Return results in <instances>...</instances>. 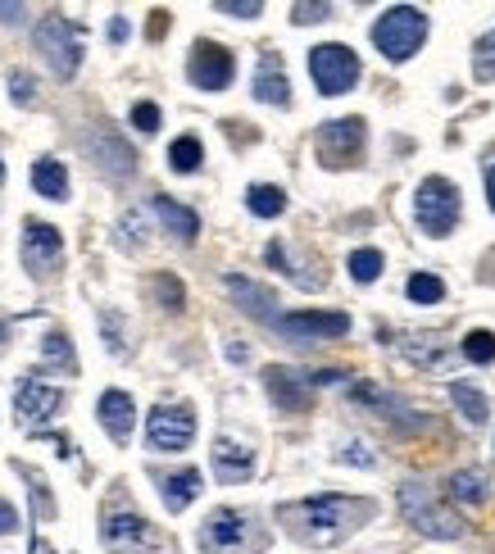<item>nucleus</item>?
<instances>
[{
  "instance_id": "1",
  "label": "nucleus",
  "mask_w": 495,
  "mask_h": 554,
  "mask_svg": "<svg viewBox=\"0 0 495 554\" xmlns=\"http://www.w3.org/2000/svg\"><path fill=\"white\" fill-rule=\"evenodd\" d=\"M373 514L368 500L355 495H318V500H300V505H282L278 518L287 523V532L305 545H332L341 536H350L359 527V518Z\"/></svg>"
},
{
  "instance_id": "2",
  "label": "nucleus",
  "mask_w": 495,
  "mask_h": 554,
  "mask_svg": "<svg viewBox=\"0 0 495 554\" xmlns=\"http://www.w3.org/2000/svg\"><path fill=\"white\" fill-rule=\"evenodd\" d=\"M264 550V532L246 509H214L200 527V554H255Z\"/></svg>"
},
{
  "instance_id": "3",
  "label": "nucleus",
  "mask_w": 495,
  "mask_h": 554,
  "mask_svg": "<svg viewBox=\"0 0 495 554\" xmlns=\"http://www.w3.org/2000/svg\"><path fill=\"white\" fill-rule=\"evenodd\" d=\"M423 41H427V14L414 10V5H396V10H387L373 23V46L391 64L414 60L418 50H423Z\"/></svg>"
},
{
  "instance_id": "4",
  "label": "nucleus",
  "mask_w": 495,
  "mask_h": 554,
  "mask_svg": "<svg viewBox=\"0 0 495 554\" xmlns=\"http://www.w3.org/2000/svg\"><path fill=\"white\" fill-rule=\"evenodd\" d=\"M400 509H405V518L423 536H436V541H455V536H464V523H459V518L432 495V486L418 482V477H409V482L400 486Z\"/></svg>"
},
{
  "instance_id": "5",
  "label": "nucleus",
  "mask_w": 495,
  "mask_h": 554,
  "mask_svg": "<svg viewBox=\"0 0 495 554\" xmlns=\"http://www.w3.org/2000/svg\"><path fill=\"white\" fill-rule=\"evenodd\" d=\"M459 214H464V200H459V187L450 178H427L423 187H418L414 218H418V228H423L427 237H450L455 223H459Z\"/></svg>"
},
{
  "instance_id": "6",
  "label": "nucleus",
  "mask_w": 495,
  "mask_h": 554,
  "mask_svg": "<svg viewBox=\"0 0 495 554\" xmlns=\"http://www.w3.org/2000/svg\"><path fill=\"white\" fill-rule=\"evenodd\" d=\"M37 50L46 55V64L60 78H73L82 64V32L73 28L64 14H46V19L37 23Z\"/></svg>"
},
{
  "instance_id": "7",
  "label": "nucleus",
  "mask_w": 495,
  "mask_h": 554,
  "mask_svg": "<svg viewBox=\"0 0 495 554\" xmlns=\"http://www.w3.org/2000/svg\"><path fill=\"white\" fill-rule=\"evenodd\" d=\"M309 73H314L323 96H341L359 82V55L341 41H323V46L309 50Z\"/></svg>"
},
{
  "instance_id": "8",
  "label": "nucleus",
  "mask_w": 495,
  "mask_h": 554,
  "mask_svg": "<svg viewBox=\"0 0 495 554\" xmlns=\"http://www.w3.org/2000/svg\"><path fill=\"white\" fill-rule=\"evenodd\" d=\"M191 436H196V414H191L187 405H159V409H150V423H146L150 450L178 455V450H187Z\"/></svg>"
},
{
  "instance_id": "9",
  "label": "nucleus",
  "mask_w": 495,
  "mask_h": 554,
  "mask_svg": "<svg viewBox=\"0 0 495 554\" xmlns=\"http://www.w3.org/2000/svg\"><path fill=\"white\" fill-rule=\"evenodd\" d=\"M364 119H327L318 128V155H323L327 169H341V164H355L359 150H364Z\"/></svg>"
},
{
  "instance_id": "10",
  "label": "nucleus",
  "mask_w": 495,
  "mask_h": 554,
  "mask_svg": "<svg viewBox=\"0 0 495 554\" xmlns=\"http://www.w3.org/2000/svg\"><path fill=\"white\" fill-rule=\"evenodd\" d=\"M187 73L200 91H223L237 73V60H232L228 46H218V41H196L191 46V60H187Z\"/></svg>"
},
{
  "instance_id": "11",
  "label": "nucleus",
  "mask_w": 495,
  "mask_h": 554,
  "mask_svg": "<svg viewBox=\"0 0 495 554\" xmlns=\"http://www.w3.org/2000/svg\"><path fill=\"white\" fill-rule=\"evenodd\" d=\"M282 337L291 341H337L350 332V318L346 314H318V309H300V314H278L273 318Z\"/></svg>"
},
{
  "instance_id": "12",
  "label": "nucleus",
  "mask_w": 495,
  "mask_h": 554,
  "mask_svg": "<svg viewBox=\"0 0 495 554\" xmlns=\"http://www.w3.org/2000/svg\"><path fill=\"white\" fill-rule=\"evenodd\" d=\"M23 264H28L32 277L60 273V264H64L60 228H50V223H28V228H23Z\"/></svg>"
},
{
  "instance_id": "13",
  "label": "nucleus",
  "mask_w": 495,
  "mask_h": 554,
  "mask_svg": "<svg viewBox=\"0 0 495 554\" xmlns=\"http://www.w3.org/2000/svg\"><path fill=\"white\" fill-rule=\"evenodd\" d=\"M87 155L96 159V169L105 173V178H114V182L132 178V169H137V155H132V146L114 128H91L87 132Z\"/></svg>"
},
{
  "instance_id": "14",
  "label": "nucleus",
  "mask_w": 495,
  "mask_h": 554,
  "mask_svg": "<svg viewBox=\"0 0 495 554\" xmlns=\"http://www.w3.org/2000/svg\"><path fill=\"white\" fill-rule=\"evenodd\" d=\"M100 541L114 554H141V550H155L159 532L141 514H109L105 527H100Z\"/></svg>"
},
{
  "instance_id": "15",
  "label": "nucleus",
  "mask_w": 495,
  "mask_h": 554,
  "mask_svg": "<svg viewBox=\"0 0 495 554\" xmlns=\"http://www.w3.org/2000/svg\"><path fill=\"white\" fill-rule=\"evenodd\" d=\"M14 409H19L23 423H46L64 409V391L46 386L41 377H23L19 382V396H14Z\"/></svg>"
},
{
  "instance_id": "16",
  "label": "nucleus",
  "mask_w": 495,
  "mask_h": 554,
  "mask_svg": "<svg viewBox=\"0 0 495 554\" xmlns=\"http://www.w3.org/2000/svg\"><path fill=\"white\" fill-rule=\"evenodd\" d=\"M223 287H228V296L237 300L241 309H246L250 318H259V323H273L278 318V296L268 287H259V282H250V277H223Z\"/></svg>"
},
{
  "instance_id": "17",
  "label": "nucleus",
  "mask_w": 495,
  "mask_h": 554,
  "mask_svg": "<svg viewBox=\"0 0 495 554\" xmlns=\"http://www.w3.org/2000/svg\"><path fill=\"white\" fill-rule=\"evenodd\" d=\"M264 386H268V396H273V405L287 409V414L309 409V382L300 373H291V368H268Z\"/></svg>"
},
{
  "instance_id": "18",
  "label": "nucleus",
  "mask_w": 495,
  "mask_h": 554,
  "mask_svg": "<svg viewBox=\"0 0 495 554\" xmlns=\"http://www.w3.org/2000/svg\"><path fill=\"white\" fill-rule=\"evenodd\" d=\"M214 473L218 482H246L250 473H255V450H246L241 441H232V436H218L214 441Z\"/></svg>"
},
{
  "instance_id": "19",
  "label": "nucleus",
  "mask_w": 495,
  "mask_h": 554,
  "mask_svg": "<svg viewBox=\"0 0 495 554\" xmlns=\"http://www.w3.org/2000/svg\"><path fill=\"white\" fill-rule=\"evenodd\" d=\"M255 100H264V105H287V100H291L287 69H282V55H278V50H264V55H259V69H255Z\"/></svg>"
},
{
  "instance_id": "20",
  "label": "nucleus",
  "mask_w": 495,
  "mask_h": 554,
  "mask_svg": "<svg viewBox=\"0 0 495 554\" xmlns=\"http://www.w3.org/2000/svg\"><path fill=\"white\" fill-rule=\"evenodd\" d=\"M132 418H137V409H132L128 391H105V396H100V427H105L119 446L132 436Z\"/></svg>"
},
{
  "instance_id": "21",
  "label": "nucleus",
  "mask_w": 495,
  "mask_h": 554,
  "mask_svg": "<svg viewBox=\"0 0 495 554\" xmlns=\"http://www.w3.org/2000/svg\"><path fill=\"white\" fill-rule=\"evenodd\" d=\"M150 209L159 214V223H164V232H173L178 241H191L200 232V218H196V209H187V205H178L173 196H155L150 200Z\"/></svg>"
},
{
  "instance_id": "22",
  "label": "nucleus",
  "mask_w": 495,
  "mask_h": 554,
  "mask_svg": "<svg viewBox=\"0 0 495 554\" xmlns=\"http://www.w3.org/2000/svg\"><path fill=\"white\" fill-rule=\"evenodd\" d=\"M159 495H164V505L178 514L187 509L191 500L200 495V468H178V473H164L159 477Z\"/></svg>"
},
{
  "instance_id": "23",
  "label": "nucleus",
  "mask_w": 495,
  "mask_h": 554,
  "mask_svg": "<svg viewBox=\"0 0 495 554\" xmlns=\"http://www.w3.org/2000/svg\"><path fill=\"white\" fill-rule=\"evenodd\" d=\"M32 187L46 200H69V169H64L60 159H37L32 164Z\"/></svg>"
},
{
  "instance_id": "24",
  "label": "nucleus",
  "mask_w": 495,
  "mask_h": 554,
  "mask_svg": "<svg viewBox=\"0 0 495 554\" xmlns=\"http://www.w3.org/2000/svg\"><path fill=\"white\" fill-rule=\"evenodd\" d=\"M450 341L436 337V332H418V337H405V359L418 368H441V359H446Z\"/></svg>"
},
{
  "instance_id": "25",
  "label": "nucleus",
  "mask_w": 495,
  "mask_h": 554,
  "mask_svg": "<svg viewBox=\"0 0 495 554\" xmlns=\"http://www.w3.org/2000/svg\"><path fill=\"white\" fill-rule=\"evenodd\" d=\"M450 400H455V409L468 418V423H486V418H491V405H486V396L477 391V386H468V382L450 386Z\"/></svg>"
},
{
  "instance_id": "26",
  "label": "nucleus",
  "mask_w": 495,
  "mask_h": 554,
  "mask_svg": "<svg viewBox=\"0 0 495 554\" xmlns=\"http://www.w3.org/2000/svg\"><path fill=\"white\" fill-rule=\"evenodd\" d=\"M200 159H205V146H200V137H178L169 146V164L173 173H196Z\"/></svg>"
},
{
  "instance_id": "27",
  "label": "nucleus",
  "mask_w": 495,
  "mask_h": 554,
  "mask_svg": "<svg viewBox=\"0 0 495 554\" xmlns=\"http://www.w3.org/2000/svg\"><path fill=\"white\" fill-rule=\"evenodd\" d=\"M450 495L464 500V505H482L486 500V477L477 473V468H464V473L450 477Z\"/></svg>"
},
{
  "instance_id": "28",
  "label": "nucleus",
  "mask_w": 495,
  "mask_h": 554,
  "mask_svg": "<svg viewBox=\"0 0 495 554\" xmlns=\"http://www.w3.org/2000/svg\"><path fill=\"white\" fill-rule=\"evenodd\" d=\"M246 205H250V214H259V218H278L282 209H287V196H282V187H250V196H246Z\"/></svg>"
},
{
  "instance_id": "29",
  "label": "nucleus",
  "mask_w": 495,
  "mask_h": 554,
  "mask_svg": "<svg viewBox=\"0 0 495 554\" xmlns=\"http://www.w3.org/2000/svg\"><path fill=\"white\" fill-rule=\"evenodd\" d=\"M405 291H409V300H414V305H436V300L446 296V282H441L436 273H414L405 282Z\"/></svg>"
},
{
  "instance_id": "30",
  "label": "nucleus",
  "mask_w": 495,
  "mask_h": 554,
  "mask_svg": "<svg viewBox=\"0 0 495 554\" xmlns=\"http://www.w3.org/2000/svg\"><path fill=\"white\" fill-rule=\"evenodd\" d=\"M464 359H473V364H495V332L473 327L464 337Z\"/></svg>"
},
{
  "instance_id": "31",
  "label": "nucleus",
  "mask_w": 495,
  "mask_h": 554,
  "mask_svg": "<svg viewBox=\"0 0 495 554\" xmlns=\"http://www.w3.org/2000/svg\"><path fill=\"white\" fill-rule=\"evenodd\" d=\"M382 250H355V255H350V277H355V282H377V277H382Z\"/></svg>"
},
{
  "instance_id": "32",
  "label": "nucleus",
  "mask_w": 495,
  "mask_h": 554,
  "mask_svg": "<svg viewBox=\"0 0 495 554\" xmlns=\"http://www.w3.org/2000/svg\"><path fill=\"white\" fill-rule=\"evenodd\" d=\"M41 355H46V364H60L64 373H73V368H78V359H73V346H69V337H64V332H50L46 346H41Z\"/></svg>"
},
{
  "instance_id": "33",
  "label": "nucleus",
  "mask_w": 495,
  "mask_h": 554,
  "mask_svg": "<svg viewBox=\"0 0 495 554\" xmlns=\"http://www.w3.org/2000/svg\"><path fill=\"white\" fill-rule=\"evenodd\" d=\"M473 73H477V78H482V82H491V78H495V28L486 32L482 41H477V60H473Z\"/></svg>"
},
{
  "instance_id": "34",
  "label": "nucleus",
  "mask_w": 495,
  "mask_h": 554,
  "mask_svg": "<svg viewBox=\"0 0 495 554\" xmlns=\"http://www.w3.org/2000/svg\"><path fill=\"white\" fill-rule=\"evenodd\" d=\"M150 291H155L159 300H164V309H182V282L178 277H155V282H150Z\"/></svg>"
},
{
  "instance_id": "35",
  "label": "nucleus",
  "mask_w": 495,
  "mask_h": 554,
  "mask_svg": "<svg viewBox=\"0 0 495 554\" xmlns=\"http://www.w3.org/2000/svg\"><path fill=\"white\" fill-rule=\"evenodd\" d=\"M218 14H232V19H255V14H264V5H259V0H218Z\"/></svg>"
},
{
  "instance_id": "36",
  "label": "nucleus",
  "mask_w": 495,
  "mask_h": 554,
  "mask_svg": "<svg viewBox=\"0 0 495 554\" xmlns=\"http://www.w3.org/2000/svg\"><path fill=\"white\" fill-rule=\"evenodd\" d=\"M10 96L19 100V105H32V100H37V82H32V73H14V78H10Z\"/></svg>"
},
{
  "instance_id": "37",
  "label": "nucleus",
  "mask_w": 495,
  "mask_h": 554,
  "mask_svg": "<svg viewBox=\"0 0 495 554\" xmlns=\"http://www.w3.org/2000/svg\"><path fill=\"white\" fill-rule=\"evenodd\" d=\"M327 14H332V5H291V23H323Z\"/></svg>"
},
{
  "instance_id": "38",
  "label": "nucleus",
  "mask_w": 495,
  "mask_h": 554,
  "mask_svg": "<svg viewBox=\"0 0 495 554\" xmlns=\"http://www.w3.org/2000/svg\"><path fill=\"white\" fill-rule=\"evenodd\" d=\"M132 128H141V132H155V128H159V105H150V100H141V105L132 109Z\"/></svg>"
},
{
  "instance_id": "39",
  "label": "nucleus",
  "mask_w": 495,
  "mask_h": 554,
  "mask_svg": "<svg viewBox=\"0 0 495 554\" xmlns=\"http://www.w3.org/2000/svg\"><path fill=\"white\" fill-rule=\"evenodd\" d=\"M10 532H19V514H14L10 500H0V536H10Z\"/></svg>"
},
{
  "instance_id": "40",
  "label": "nucleus",
  "mask_w": 495,
  "mask_h": 554,
  "mask_svg": "<svg viewBox=\"0 0 495 554\" xmlns=\"http://www.w3.org/2000/svg\"><path fill=\"white\" fill-rule=\"evenodd\" d=\"M341 459H350V464H359V468H368V464H373V455H368V450L359 446V441H355L350 450H341Z\"/></svg>"
},
{
  "instance_id": "41",
  "label": "nucleus",
  "mask_w": 495,
  "mask_h": 554,
  "mask_svg": "<svg viewBox=\"0 0 495 554\" xmlns=\"http://www.w3.org/2000/svg\"><path fill=\"white\" fill-rule=\"evenodd\" d=\"M164 32H169V14L155 10V19H150V37H164Z\"/></svg>"
},
{
  "instance_id": "42",
  "label": "nucleus",
  "mask_w": 495,
  "mask_h": 554,
  "mask_svg": "<svg viewBox=\"0 0 495 554\" xmlns=\"http://www.w3.org/2000/svg\"><path fill=\"white\" fill-rule=\"evenodd\" d=\"M23 19V5H0V23H19Z\"/></svg>"
},
{
  "instance_id": "43",
  "label": "nucleus",
  "mask_w": 495,
  "mask_h": 554,
  "mask_svg": "<svg viewBox=\"0 0 495 554\" xmlns=\"http://www.w3.org/2000/svg\"><path fill=\"white\" fill-rule=\"evenodd\" d=\"M486 205L495 209V164H486Z\"/></svg>"
},
{
  "instance_id": "44",
  "label": "nucleus",
  "mask_w": 495,
  "mask_h": 554,
  "mask_svg": "<svg viewBox=\"0 0 495 554\" xmlns=\"http://www.w3.org/2000/svg\"><path fill=\"white\" fill-rule=\"evenodd\" d=\"M123 37H128V23L114 19V23H109V41H123Z\"/></svg>"
},
{
  "instance_id": "45",
  "label": "nucleus",
  "mask_w": 495,
  "mask_h": 554,
  "mask_svg": "<svg viewBox=\"0 0 495 554\" xmlns=\"http://www.w3.org/2000/svg\"><path fill=\"white\" fill-rule=\"evenodd\" d=\"M0 187H5V164H0Z\"/></svg>"
}]
</instances>
